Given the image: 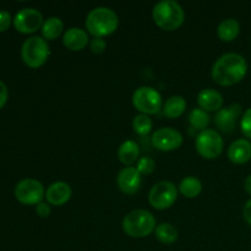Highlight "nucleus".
<instances>
[{"instance_id": "nucleus-1", "label": "nucleus", "mask_w": 251, "mask_h": 251, "mask_svg": "<svg viewBox=\"0 0 251 251\" xmlns=\"http://www.w3.org/2000/svg\"><path fill=\"white\" fill-rule=\"evenodd\" d=\"M248 73V63L238 53H227L216 60L212 66V78L221 86H233L240 82Z\"/></svg>"}, {"instance_id": "nucleus-2", "label": "nucleus", "mask_w": 251, "mask_h": 251, "mask_svg": "<svg viewBox=\"0 0 251 251\" xmlns=\"http://www.w3.org/2000/svg\"><path fill=\"white\" fill-rule=\"evenodd\" d=\"M153 21L164 31H176L185 21V12L179 2L174 0H162L152 10Z\"/></svg>"}, {"instance_id": "nucleus-3", "label": "nucleus", "mask_w": 251, "mask_h": 251, "mask_svg": "<svg viewBox=\"0 0 251 251\" xmlns=\"http://www.w3.org/2000/svg\"><path fill=\"white\" fill-rule=\"evenodd\" d=\"M119 26V17L112 9L105 6L96 7L86 17V28L92 36L104 37L114 33Z\"/></svg>"}, {"instance_id": "nucleus-4", "label": "nucleus", "mask_w": 251, "mask_h": 251, "mask_svg": "<svg viewBox=\"0 0 251 251\" xmlns=\"http://www.w3.org/2000/svg\"><path fill=\"white\" fill-rule=\"evenodd\" d=\"M122 226L129 237L145 238L156 229V218L146 210H134L125 216Z\"/></svg>"}, {"instance_id": "nucleus-5", "label": "nucleus", "mask_w": 251, "mask_h": 251, "mask_svg": "<svg viewBox=\"0 0 251 251\" xmlns=\"http://www.w3.org/2000/svg\"><path fill=\"white\" fill-rule=\"evenodd\" d=\"M49 56V47L44 38L38 36L29 37L21 48V58L27 66L32 69L41 68Z\"/></svg>"}, {"instance_id": "nucleus-6", "label": "nucleus", "mask_w": 251, "mask_h": 251, "mask_svg": "<svg viewBox=\"0 0 251 251\" xmlns=\"http://www.w3.org/2000/svg\"><path fill=\"white\" fill-rule=\"evenodd\" d=\"M132 104L142 114H156L162 108V97L157 90L150 86L139 87L132 93Z\"/></svg>"}, {"instance_id": "nucleus-7", "label": "nucleus", "mask_w": 251, "mask_h": 251, "mask_svg": "<svg viewBox=\"0 0 251 251\" xmlns=\"http://www.w3.org/2000/svg\"><path fill=\"white\" fill-rule=\"evenodd\" d=\"M196 151L206 159H215L223 152V139L216 130L206 129L195 140Z\"/></svg>"}, {"instance_id": "nucleus-8", "label": "nucleus", "mask_w": 251, "mask_h": 251, "mask_svg": "<svg viewBox=\"0 0 251 251\" xmlns=\"http://www.w3.org/2000/svg\"><path fill=\"white\" fill-rule=\"evenodd\" d=\"M178 198L176 186L172 181H159L154 184L149 194L150 205L156 210H167L172 207Z\"/></svg>"}, {"instance_id": "nucleus-9", "label": "nucleus", "mask_w": 251, "mask_h": 251, "mask_svg": "<svg viewBox=\"0 0 251 251\" xmlns=\"http://www.w3.org/2000/svg\"><path fill=\"white\" fill-rule=\"evenodd\" d=\"M44 194V188L41 181L36 179H24L19 181V184L15 188V198L19 202L24 205H38L42 202Z\"/></svg>"}, {"instance_id": "nucleus-10", "label": "nucleus", "mask_w": 251, "mask_h": 251, "mask_svg": "<svg viewBox=\"0 0 251 251\" xmlns=\"http://www.w3.org/2000/svg\"><path fill=\"white\" fill-rule=\"evenodd\" d=\"M43 16L33 7L21 9L14 17V26L20 33H33L43 26Z\"/></svg>"}, {"instance_id": "nucleus-11", "label": "nucleus", "mask_w": 251, "mask_h": 251, "mask_svg": "<svg viewBox=\"0 0 251 251\" xmlns=\"http://www.w3.org/2000/svg\"><path fill=\"white\" fill-rule=\"evenodd\" d=\"M151 140L154 149L162 152L174 151L183 145V135L172 127H161L156 130Z\"/></svg>"}, {"instance_id": "nucleus-12", "label": "nucleus", "mask_w": 251, "mask_h": 251, "mask_svg": "<svg viewBox=\"0 0 251 251\" xmlns=\"http://www.w3.org/2000/svg\"><path fill=\"white\" fill-rule=\"evenodd\" d=\"M240 114H242V105L239 103H233L229 107L218 110L215 117V123L221 131L230 134L235 130L237 120Z\"/></svg>"}, {"instance_id": "nucleus-13", "label": "nucleus", "mask_w": 251, "mask_h": 251, "mask_svg": "<svg viewBox=\"0 0 251 251\" xmlns=\"http://www.w3.org/2000/svg\"><path fill=\"white\" fill-rule=\"evenodd\" d=\"M141 174L135 167H125L117 176V184L120 191L127 195L137 193L141 188Z\"/></svg>"}, {"instance_id": "nucleus-14", "label": "nucleus", "mask_w": 251, "mask_h": 251, "mask_svg": "<svg viewBox=\"0 0 251 251\" xmlns=\"http://www.w3.org/2000/svg\"><path fill=\"white\" fill-rule=\"evenodd\" d=\"M70 185L65 181H55L46 191V199L49 205L63 206L71 199Z\"/></svg>"}, {"instance_id": "nucleus-15", "label": "nucleus", "mask_w": 251, "mask_h": 251, "mask_svg": "<svg viewBox=\"0 0 251 251\" xmlns=\"http://www.w3.org/2000/svg\"><path fill=\"white\" fill-rule=\"evenodd\" d=\"M228 158L234 164H244L251 159V142L249 140L238 139L228 149Z\"/></svg>"}, {"instance_id": "nucleus-16", "label": "nucleus", "mask_w": 251, "mask_h": 251, "mask_svg": "<svg viewBox=\"0 0 251 251\" xmlns=\"http://www.w3.org/2000/svg\"><path fill=\"white\" fill-rule=\"evenodd\" d=\"M88 34L85 29L78 27H71L64 33L63 43L68 49L73 51L82 50L88 43Z\"/></svg>"}, {"instance_id": "nucleus-17", "label": "nucleus", "mask_w": 251, "mask_h": 251, "mask_svg": "<svg viewBox=\"0 0 251 251\" xmlns=\"http://www.w3.org/2000/svg\"><path fill=\"white\" fill-rule=\"evenodd\" d=\"M198 103L205 112H218L222 109L223 97L218 91L205 88L199 93Z\"/></svg>"}, {"instance_id": "nucleus-18", "label": "nucleus", "mask_w": 251, "mask_h": 251, "mask_svg": "<svg viewBox=\"0 0 251 251\" xmlns=\"http://www.w3.org/2000/svg\"><path fill=\"white\" fill-rule=\"evenodd\" d=\"M140 156V149L139 145L135 141L127 140L120 145L119 150H118V158L125 166H131L135 162L139 161Z\"/></svg>"}, {"instance_id": "nucleus-19", "label": "nucleus", "mask_w": 251, "mask_h": 251, "mask_svg": "<svg viewBox=\"0 0 251 251\" xmlns=\"http://www.w3.org/2000/svg\"><path fill=\"white\" fill-rule=\"evenodd\" d=\"M240 32V25L235 19L223 20L217 27V36L223 42H232Z\"/></svg>"}, {"instance_id": "nucleus-20", "label": "nucleus", "mask_w": 251, "mask_h": 251, "mask_svg": "<svg viewBox=\"0 0 251 251\" xmlns=\"http://www.w3.org/2000/svg\"><path fill=\"white\" fill-rule=\"evenodd\" d=\"M185 108L186 102L181 96H172L164 103L163 114L167 118L176 119V118H179L180 115H183V113L185 112Z\"/></svg>"}, {"instance_id": "nucleus-21", "label": "nucleus", "mask_w": 251, "mask_h": 251, "mask_svg": "<svg viewBox=\"0 0 251 251\" xmlns=\"http://www.w3.org/2000/svg\"><path fill=\"white\" fill-rule=\"evenodd\" d=\"M64 24L59 17H49L44 21L43 26H42V36L43 38L48 39V41H53L56 39L61 33H63Z\"/></svg>"}, {"instance_id": "nucleus-22", "label": "nucleus", "mask_w": 251, "mask_h": 251, "mask_svg": "<svg viewBox=\"0 0 251 251\" xmlns=\"http://www.w3.org/2000/svg\"><path fill=\"white\" fill-rule=\"evenodd\" d=\"M179 191L185 198L194 199L202 191V183L196 176H186L179 184Z\"/></svg>"}, {"instance_id": "nucleus-23", "label": "nucleus", "mask_w": 251, "mask_h": 251, "mask_svg": "<svg viewBox=\"0 0 251 251\" xmlns=\"http://www.w3.org/2000/svg\"><path fill=\"white\" fill-rule=\"evenodd\" d=\"M154 234L162 244H173L179 238L178 230L171 223H162V225L157 226L154 229Z\"/></svg>"}, {"instance_id": "nucleus-24", "label": "nucleus", "mask_w": 251, "mask_h": 251, "mask_svg": "<svg viewBox=\"0 0 251 251\" xmlns=\"http://www.w3.org/2000/svg\"><path fill=\"white\" fill-rule=\"evenodd\" d=\"M189 123H190L191 127L203 131L210 124V115L205 110L200 109V108H195L189 114Z\"/></svg>"}, {"instance_id": "nucleus-25", "label": "nucleus", "mask_w": 251, "mask_h": 251, "mask_svg": "<svg viewBox=\"0 0 251 251\" xmlns=\"http://www.w3.org/2000/svg\"><path fill=\"white\" fill-rule=\"evenodd\" d=\"M152 126H153V124H152L151 118L146 114L136 115L132 120L134 131L140 136H147L152 131Z\"/></svg>"}, {"instance_id": "nucleus-26", "label": "nucleus", "mask_w": 251, "mask_h": 251, "mask_svg": "<svg viewBox=\"0 0 251 251\" xmlns=\"http://www.w3.org/2000/svg\"><path fill=\"white\" fill-rule=\"evenodd\" d=\"M154 168H156V163H154L153 159L150 158V157H141V158H139V161H137L136 169L139 171V173L141 174V176H150V174L153 173Z\"/></svg>"}, {"instance_id": "nucleus-27", "label": "nucleus", "mask_w": 251, "mask_h": 251, "mask_svg": "<svg viewBox=\"0 0 251 251\" xmlns=\"http://www.w3.org/2000/svg\"><path fill=\"white\" fill-rule=\"evenodd\" d=\"M240 127H242L243 134L251 139V108H249L243 115L242 120H240Z\"/></svg>"}, {"instance_id": "nucleus-28", "label": "nucleus", "mask_w": 251, "mask_h": 251, "mask_svg": "<svg viewBox=\"0 0 251 251\" xmlns=\"http://www.w3.org/2000/svg\"><path fill=\"white\" fill-rule=\"evenodd\" d=\"M105 47H107V43H105V41L102 38V37H95V38L90 42L91 50H92L95 54L103 53Z\"/></svg>"}, {"instance_id": "nucleus-29", "label": "nucleus", "mask_w": 251, "mask_h": 251, "mask_svg": "<svg viewBox=\"0 0 251 251\" xmlns=\"http://www.w3.org/2000/svg\"><path fill=\"white\" fill-rule=\"evenodd\" d=\"M11 15L5 10H0V32L6 31L11 25Z\"/></svg>"}, {"instance_id": "nucleus-30", "label": "nucleus", "mask_w": 251, "mask_h": 251, "mask_svg": "<svg viewBox=\"0 0 251 251\" xmlns=\"http://www.w3.org/2000/svg\"><path fill=\"white\" fill-rule=\"evenodd\" d=\"M50 212H51V208L50 206H49V203L41 202L36 206V213L39 216V217L42 218L48 217V216L50 215Z\"/></svg>"}, {"instance_id": "nucleus-31", "label": "nucleus", "mask_w": 251, "mask_h": 251, "mask_svg": "<svg viewBox=\"0 0 251 251\" xmlns=\"http://www.w3.org/2000/svg\"><path fill=\"white\" fill-rule=\"evenodd\" d=\"M7 98H9V92H7L6 85L0 80V109L6 104Z\"/></svg>"}, {"instance_id": "nucleus-32", "label": "nucleus", "mask_w": 251, "mask_h": 251, "mask_svg": "<svg viewBox=\"0 0 251 251\" xmlns=\"http://www.w3.org/2000/svg\"><path fill=\"white\" fill-rule=\"evenodd\" d=\"M243 216H244V220L247 221V223L251 226V199L249 201H247V203L244 205L243 208Z\"/></svg>"}, {"instance_id": "nucleus-33", "label": "nucleus", "mask_w": 251, "mask_h": 251, "mask_svg": "<svg viewBox=\"0 0 251 251\" xmlns=\"http://www.w3.org/2000/svg\"><path fill=\"white\" fill-rule=\"evenodd\" d=\"M244 188H245V191H247V193L251 196V174L249 176H248L247 179H245Z\"/></svg>"}]
</instances>
